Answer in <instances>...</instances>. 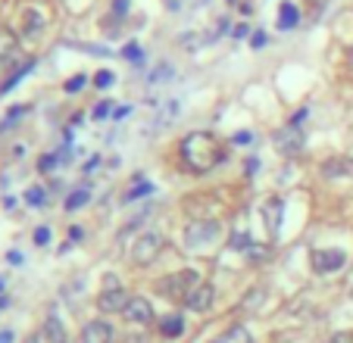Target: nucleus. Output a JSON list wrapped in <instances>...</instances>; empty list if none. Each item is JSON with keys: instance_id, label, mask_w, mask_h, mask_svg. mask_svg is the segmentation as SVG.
Returning <instances> with one entry per match:
<instances>
[{"instance_id": "7ed1b4c3", "label": "nucleus", "mask_w": 353, "mask_h": 343, "mask_svg": "<svg viewBox=\"0 0 353 343\" xmlns=\"http://www.w3.org/2000/svg\"><path fill=\"white\" fill-rule=\"evenodd\" d=\"M197 284H200L197 271H194V269H181V271H175V275H166L160 284H157V287H160V293L166 300H181V303H185Z\"/></svg>"}, {"instance_id": "412c9836", "label": "nucleus", "mask_w": 353, "mask_h": 343, "mask_svg": "<svg viewBox=\"0 0 353 343\" xmlns=\"http://www.w3.org/2000/svg\"><path fill=\"white\" fill-rule=\"evenodd\" d=\"M32 69H34V63H32V60H28V63H22V66H19V69H16V72H13V75H10V79H7V81H3V85H0V94H10V91H13V87H16V85H19V81H22V79H26V75H28V72H32Z\"/></svg>"}, {"instance_id": "c03bdc74", "label": "nucleus", "mask_w": 353, "mask_h": 343, "mask_svg": "<svg viewBox=\"0 0 353 343\" xmlns=\"http://www.w3.org/2000/svg\"><path fill=\"white\" fill-rule=\"evenodd\" d=\"M97 165H100V159H97V156H94V159H88V165H85V172H94V169H97Z\"/></svg>"}, {"instance_id": "49530a36", "label": "nucleus", "mask_w": 353, "mask_h": 343, "mask_svg": "<svg viewBox=\"0 0 353 343\" xmlns=\"http://www.w3.org/2000/svg\"><path fill=\"white\" fill-rule=\"evenodd\" d=\"M7 306H10V300H7V297H0V309H7Z\"/></svg>"}, {"instance_id": "ddd939ff", "label": "nucleus", "mask_w": 353, "mask_h": 343, "mask_svg": "<svg viewBox=\"0 0 353 343\" xmlns=\"http://www.w3.org/2000/svg\"><path fill=\"white\" fill-rule=\"evenodd\" d=\"M41 334H44L47 343H69L66 340V328H63L60 315L57 312H50V315L44 318V324H41Z\"/></svg>"}, {"instance_id": "a18cd8bd", "label": "nucleus", "mask_w": 353, "mask_h": 343, "mask_svg": "<svg viewBox=\"0 0 353 343\" xmlns=\"http://www.w3.org/2000/svg\"><path fill=\"white\" fill-rule=\"evenodd\" d=\"M26 343H44V334H32Z\"/></svg>"}, {"instance_id": "9d476101", "label": "nucleus", "mask_w": 353, "mask_h": 343, "mask_svg": "<svg viewBox=\"0 0 353 343\" xmlns=\"http://www.w3.org/2000/svg\"><path fill=\"white\" fill-rule=\"evenodd\" d=\"M122 315H125V322H132V324H154V306L147 303L144 297H132L128 300V306H125V312H122Z\"/></svg>"}, {"instance_id": "393cba45", "label": "nucleus", "mask_w": 353, "mask_h": 343, "mask_svg": "<svg viewBox=\"0 0 353 343\" xmlns=\"http://www.w3.org/2000/svg\"><path fill=\"white\" fill-rule=\"evenodd\" d=\"M26 203L32 206V209H41V206L47 203V194L41 191V187H28V191H26Z\"/></svg>"}, {"instance_id": "0eeeda50", "label": "nucleus", "mask_w": 353, "mask_h": 343, "mask_svg": "<svg viewBox=\"0 0 353 343\" xmlns=\"http://www.w3.org/2000/svg\"><path fill=\"white\" fill-rule=\"evenodd\" d=\"M319 175L322 181H353V156H325L319 165Z\"/></svg>"}, {"instance_id": "09e8293b", "label": "nucleus", "mask_w": 353, "mask_h": 343, "mask_svg": "<svg viewBox=\"0 0 353 343\" xmlns=\"http://www.w3.org/2000/svg\"><path fill=\"white\" fill-rule=\"evenodd\" d=\"M350 63H353V47H350Z\"/></svg>"}, {"instance_id": "6e6552de", "label": "nucleus", "mask_w": 353, "mask_h": 343, "mask_svg": "<svg viewBox=\"0 0 353 343\" xmlns=\"http://www.w3.org/2000/svg\"><path fill=\"white\" fill-rule=\"evenodd\" d=\"M103 281H107V287H103V293L97 297V309L100 312H125V306H128V300L132 297H128L119 284H116L113 275H107Z\"/></svg>"}, {"instance_id": "f03ea898", "label": "nucleus", "mask_w": 353, "mask_h": 343, "mask_svg": "<svg viewBox=\"0 0 353 343\" xmlns=\"http://www.w3.org/2000/svg\"><path fill=\"white\" fill-rule=\"evenodd\" d=\"M347 262H350V253H347L344 247H319V250L310 253V265H313V271L322 278L344 271Z\"/></svg>"}, {"instance_id": "9b49d317", "label": "nucleus", "mask_w": 353, "mask_h": 343, "mask_svg": "<svg viewBox=\"0 0 353 343\" xmlns=\"http://www.w3.org/2000/svg\"><path fill=\"white\" fill-rule=\"evenodd\" d=\"M116 340V331L110 322L97 318V322H88L81 328V343H113Z\"/></svg>"}, {"instance_id": "2eb2a0df", "label": "nucleus", "mask_w": 353, "mask_h": 343, "mask_svg": "<svg viewBox=\"0 0 353 343\" xmlns=\"http://www.w3.org/2000/svg\"><path fill=\"white\" fill-rule=\"evenodd\" d=\"M160 334L166 337V340H175V337L185 334V318L179 315V312H172V315H166L160 322Z\"/></svg>"}, {"instance_id": "bb28decb", "label": "nucleus", "mask_w": 353, "mask_h": 343, "mask_svg": "<svg viewBox=\"0 0 353 343\" xmlns=\"http://www.w3.org/2000/svg\"><path fill=\"white\" fill-rule=\"evenodd\" d=\"M122 56H125L128 63H141V60H144V53H141V47L134 44V41H132V44L122 47Z\"/></svg>"}, {"instance_id": "58836bf2", "label": "nucleus", "mask_w": 353, "mask_h": 343, "mask_svg": "<svg viewBox=\"0 0 353 343\" xmlns=\"http://www.w3.org/2000/svg\"><path fill=\"white\" fill-rule=\"evenodd\" d=\"M128 112H132V106H128V103H122V106H116V110H113V119H125Z\"/></svg>"}, {"instance_id": "e433bc0d", "label": "nucleus", "mask_w": 353, "mask_h": 343, "mask_svg": "<svg viewBox=\"0 0 353 343\" xmlns=\"http://www.w3.org/2000/svg\"><path fill=\"white\" fill-rule=\"evenodd\" d=\"M113 13L116 16H125L128 13V0H113Z\"/></svg>"}, {"instance_id": "423d86ee", "label": "nucleus", "mask_w": 353, "mask_h": 343, "mask_svg": "<svg viewBox=\"0 0 353 343\" xmlns=\"http://www.w3.org/2000/svg\"><path fill=\"white\" fill-rule=\"evenodd\" d=\"M219 222H194L185 228V247L188 250H203V247H210L216 238H219Z\"/></svg>"}, {"instance_id": "5701e85b", "label": "nucleus", "mask_w": 353, "mask_h": 343, "mask_svg": "<svg viewBox=\"0 0 353 343\" xmlns=\"http://www.w3.org/2000/svg\"><path fill=\"white\" fill-rule=\"evenodd\" d=\"M266 300V291L263 287H256V291H250L244 300H241V309H247V312H256L260 309V303Z\"/></svg>"}, {"instance_id": "4468645a", "label": "nucleus", "mask_w": 353, "mask_h": 343, "mask_svg": "<svg viewBox=\"0 0 353 343\" xmlns=\"http://www.w3.org/2000/svg\"><path fill=\"white\" fill-rule=\"evenodd\" d=\"M297 25H300V7L291 3V0H285L279 7V32H294Z\"/></svg>"}, {"instance_id": "2f4dec72", "label": "nucleus", "mask_w": 353, "mask_h": 343, "mask_svg": "<svg viewBox=\"0 0 353 343\" xmlns=\"http://www.w3.org/2000/svg\"><path fill=\"white\" fill-rule=\"evenodd\" d=\"M307 119H310V106H300V110H297V112H294L291 119H288V125L300 128V125H303V122H307Z\"/></svg>"}, {"instance_id": "a19ab883", "label": "nucleus", "mask_w": 353, "mask_h": 343, "mask_svg": "<svg viewBox=\"0 0 353 343\" xmlns=\"http://www.w3.org/2000/svg\"><path fill=\"white\" fill-rule=\"evenodd\" d=\"M256 169H260V159L250 156V159H247V175H256Z\"/></svg>"}, {"instance_id": "dca6fc26", "label": "nucleus", "mask_w": 353, "mask_h": 343, "mask_svg": "<svg viewBox=\"0 0 353 343\" xmlns=\"http://www.w3.org/2000/svg\"><path fill=\"white\" fill-rule=\"evenodd\" d=\"M210 343H254V337H250V331H247L244 324H234V328H228L225 334H219Z\"/></svg>"}, {"instance_id": "cd10ccee", "label": "nucleus", "mask_w": 353, "mask_h": 343, "mask_svg": "<svg viewBox=\"0 0 353 343\" xmlns=\"http://www.w3.org/2000/svg\"><path fill=\"white\" fill-rule=\"evenodd\" d=\"M110 85H113V72H110V69H100V72L94 75V87H100V91H107Z\"/></svg>"}, {"instance_id": "37998d69", "label": "nucleus", "mask_w": 353, "mask_h": 343, "mask_svg": "<svg viewBox=\"0 0 353 343\" xmlns=\"http://www.w3.org/2000/svg\"><path fill=\"white\" fill-rule=\"evenodd\" d=\"M0 343H13V331H0Z\"/></svg>"}, {"instance_id": "a211bd4d", "label": "nucleus", "mask_w": 353, "mask_h": 343, "mask_svg": "<svg viewBox=\"0 0 353 343\" xmlns=\"http://www.w3.org/2000/svg\"><path fill=\"white\" fill-rule=\"evenodd\" d=\"M88 200H91V191H88V187H75V191H69L66 206H63V209H66V212H79L81 206H88Z\"/></svg>"}, {"instance_id": "4c0bfd02", "label": "nucleus", "mask_w": 353, "mask_h": 343, "mask_svg": "<svg viewBox=\"0 0 353 343\" xmlns=\"http://www.w3.org/2000/svg\"><path fill=\"white\" fill-rule=\"evenodd\" d=\"M247 34H250V25H244V22H241V25H234V32H232V38H247Z\"/></svg>"}, {"instance_id": "ea45409f", "label": "nucleus", "mask_w": 353, "mask_h": 343, "mask_svg": "<svg viewBox=\"0 0 353 343\" xmlns=\"http://www.w3.org/2000/svg\"><path fill=\"white\" fill-rule=\"evenodd\" d=\"M234 144H254V134H250V132L234 134Z\"/></svg>"}, {"instance_id": "f257e3e1", "label": "nucleus", "mask_w": 353, "mask_h": 343, "mask_svg": "<svg viewBox=\"0 0 353 343\" xmlns=\"http://www.w3.org/2000/svg\"><path fill=\"white\" fill-rule=\"evenodd\" d=\"M179 153H181V163H185L191 172H197V175H207L210 169L225 163V147H222L219 138L210 132L188 134V138L179 144Z\"/></svg>"}, {"instance_id": "f8f14e48", "label": "nucleus", "mask_w": 353, "mask_h": 343, "mask_svg": "<svg viewBox=\"0 0 353 343\" xmlns=\"http://www.w3.org/2000/svg\"><path fill=\"white\" fill-rule=\"evenodd\" d=\"M213 300H216V287L210 281H200L197 287L191 291V297L185 300V306L191 312H207L210 306H213Z\"/></svg>"}, {"instance_id": "a878e982", "label": "nucleus", "mask_w": 353, "mask_h": 343, "mask_svg": "<svg viewBox=\"0 0 353 343\" xmlns=\"http://www.w3.org/2000/svg\"><path fill=\"white\" fill-rule=\"evenodd\" d=\"M57 165H60V153H47V156L38 159V172L44 175V172H54Z\"/></svg>"}, {"instance_id": "c9c22d12", "label": "nucleus", "mask_w": 353, "mask_h": 343, "mask_svg": "<svg viewBox=\"0 0 353 343\" xmlns=\"http://www.w3.org/2000/svg\"><path fill=\"white\" fill-rule=\"evenodd\" d=\"M7 262H10V265H22V262H26V256H22L19 250H10V253H7Z\"/></svg>"}, {"instance_id": "3c124183", "label": "nucleus", "mask_w": 353, "mask_h": 343, "mask_svg": "<svg viewBox=\"0 0 353 343\" xmlns=\"http://www.w3.org/2000/svg\"><path fill=\"white\" fill-rule=\"evenodd\" d=\"M228 3H238V0H228Z\"/></svg>"}, {"instance_id": "c756f323", "label": "nucleus", "mask_w": 353, "mask_h": 343, "mask_svg": "<svg viewBox=\"0 0 353 343\" xmlns=\"http://www.w3.org/2000/svg\"><path fill=\"white\" fill-rule=\"evenodd\" d=\"M250 244H254V240H250V234H241V231H234L232 234V247H234V250H244L247 253V247H250Z\"/></svg>"}, {"instance_id": "de8ad7c7", "label": "nucleus", "mask_w": 353, "mask_h": 343, "mask_svg": "<svg viewBox=\"0 0 353 343\" xmlns=\"http://www.w3.org/2000/svg\"><path fill=\"white\" fill-rule=\"evenodd\" d=\"M3 287H7V278H0V293H3Z\"/></svg>"}, {"instance_id": "f704fd0d", "label": "nucleus", "mask_w": 353, "mask_h": 343, "mask_svg": "<svg viewBox=\"0 0 353 343\" xmlns=\"http://www.w3.org/2000/svg\"><path fill=\"white\" fill-rule=\"evenodd\" d=\"M328 343H353V331H338V334H332Z\"/></svg>"}, {"instance_id": "b1692460", "label": "nucleus", "mask_w": 353, "mask_h": 343, "mask_svg": "<svg viewBox=\"0 0 353 343\" xmlns=\"http://www.w3.org/2000/svg\"><path fill=\"white\" fill-rule=\"evenodd\" d=\"M26 112H28V106H13L7 119L0 122V134H7V132H10V125H13V122H19L22 116H26Z\"/></svg>"}, {"instance_id": "20e7f679", "label": "nucleus", "mask_w": 353, "mask_h": 343, "mask_svg": "<svg viewBox=\"0 0 353 343\" xmlns=\"http://www.w3.org/2000/svg\"><path fill=\"white\" fill-rule=\"evenodd\" d=\"M272 144L285 159H294L307 147V132H303V128H294V125H285L272 134Z\"/></svg>"}, {"instance_id": "7c9ffc66", "label": "nucleus", "mask_w": 353, "mask_h": 343, "mask_svg": "<svg viewBox=\"0 0 353 343\" xmlns=\"http://www.w3.org/2000/svg\"><path fill=\"white\" fill-rule=\"evenodd\" d=\"M107 116H113V103H110V100H100L97 106H94V119H107Z\"/></svg>"}, {"instance_id": "4be33fe9", "label": "nucleus", "mask_w": 353, "mask_h": 343, "mask_svg": "<svg viewBox=\"0 0 353 343\" xmlns=\"http://www.w3.org/2000/svg\"><path fill=\"white\" fill-rule=\"evenodd\" d=\"M44 28V16L38 13V10H28L26 13V25H22V32H26V38H34V34Z\"/></svg>"}, {"instance_id": "72a5a7b5", "label": "nucleus", "mask_w": 353, "mask_h": 343, "mask_svg": "<svg viewBox=\"0 0 353 343\" xmlns=\"http://www.w3.org/2000/svg\"><path fill=\"white\" fill-rule=\"evenodd\" d=\"M266 32H254L250 34V47H254V50H260V47H266Z\"/></svg>"}, {"instance_id": "473e14b6", "label": "nucleus", "mask_w": 353, "mask_h": 343, "mask_svg": "<svg viewBox=\"0 0 353 343\" xmlns=\"http://www.w3.org/2000/svg\"><path fill=\"white\" fill-rule=\"evenodd\" d=\"M34 244H38V247L50 244V228H44V225H41V228H34Z\"/></svg>"}, {"instance_id": "8fccbe9b", "label": "nucleus", "mask_w": 353, "mask_h": 343, "mask_svg": "<svg viewBox=\"0 0 353 343\" xmlns=\"http://www.w3.org/2000/svg\"><path fill=\"white\" fill-rule=\"evenodd\" d=\"M310 3H322V0H310Z\"/></svg>"}, {"instance_id": "c85d7f7f", "label": "nucleus", "mask_w": 353, "mask_h": 343, "mask_svg": "<svg viewBox=\"0 0 353 343\" xmlns=\"http://www.w3.org/2000/svg\"><path fill=\"white\" fill-rule=\"evenodd\" d=\"M85 85H88V79H85V75H72V79H69L66 85H63V91H66V94H79Z\"/></svg>"}, {"instance_id": "39448f33", "label": "nucleus", "mask_w": 353, "mask_h": 343, "mask_svg": "<svg viewBox=\"0 0 353 343\" xmlns=\"http://www.w3.org/2000/svg\"><path fill=\"white\" fill-rule=\"evenodd\" d=\"M163 247H166V238H163L160 231H144L138 240H134L132 247V259L138 265H150L157 256L163 253Z\"/></svg>"}, {"instance_id": "f3484780", "label": "nucleus", "mask_w": 353, "mask_h": 343, "mask_svg": "<svg viewBox=\"0 0 353 343\" xmlns=\"http://www.w3.org/2000/svg\"><path fill=\"white\" fill-rule=\"evenodd\" d=\"M147 194H154V185H150V181L147 178H134V185L128 187L125 194H122V203H134V200H141V197H147Z\"/></svg>"}, {"instance_id": "1a4fd4ad", "label": "nucleus", "mask_w": 353, "mask_h": 343, "mask_svg": "<svg viewBox=\"0 0 353 343\" xmlns=\"http://www.w3.org/2000/svg\"><path fill=\"white\" fill-rule=\"evenodd\" d=\"M281 222H285V200H281V197H269L266 203H263V225H266L269 240H279Z\"/></svg>"}, {"instance_id": "6ab92c4d", "label": "nucleus", "mask_w": 353, "mask_h": 343, "mask_svg": "<svg viewBox=\"0 0 353 343\" xmlns=\"http://www.w3.org/2000/svg\"><path fill=\"white\" fill-rule=\"evenodd\" d=\"M244 256H247L250 265H263V262H269V256H272V247L269 244H250Z\"/></svg>"}, {"instance_id": "79ce46f5", "label": "nucleus", "mask_w": 353, "mask_h": 343, "mask_svg": "<svg viewBox=\"0 0 353 343\" xmlns=\"http://www.w3.org/2000/svg\"><path fill=\"white\" fill-rule=\"evenodd\" d=\"M75 240H81V228H79V225H75V228H69V240H66V244H75Z\"/></svg>"}, {"instance_id": "aec40b11", "label": "nucleus", "mask_w": 353, "mask_h": 343, "mask_svg": "<svg viewBox=\"0 0 353 343\" xmlns=\"http://www.w3.org/2000/svg\"><path fill=\"white\" fill-rule=\"evenodd\" d=\"M16 44H19V41H16V34L7 32V28H0V63H7L10 56H13Z\"/></svg>"}]
</instances>
